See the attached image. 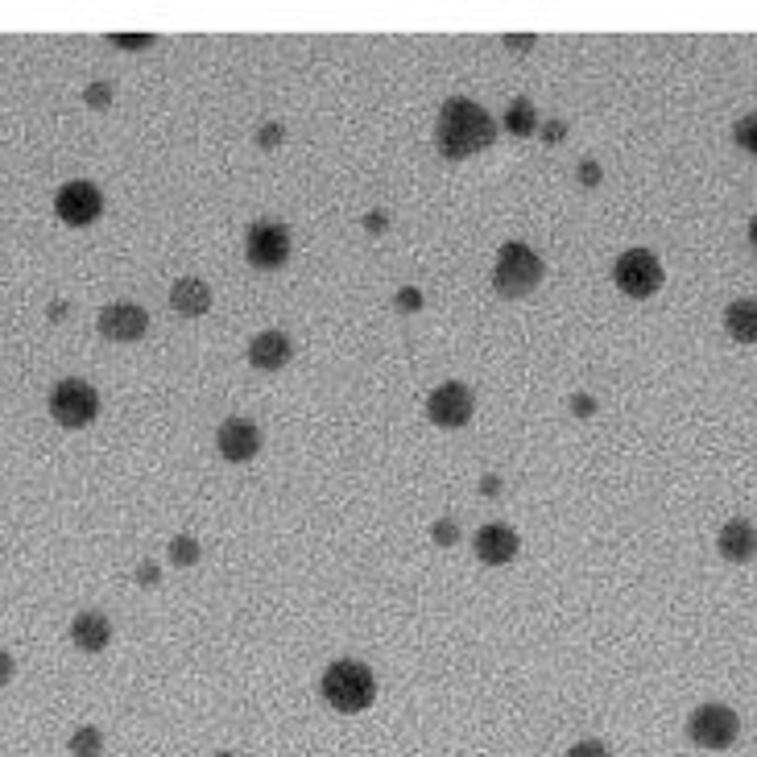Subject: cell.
Returning <instances> with one entry per match:
<instances>
[{
  "label": "cell",
  "instance_id": "484cf974",
  "mask_svg": "<svg viewBox=\"0 0 757 757\" xmlns=\"http://www.w3.org/2000/svg\"><path fill=\"white\" fill-rule=\"evenodd\" d=\"M575 178H580V187H600V178H604V170H600V162L596 158H584L580 166H575Z\"/></svg>",
  "mask_w": 757,
  "mask_h": 757
},
{
  "label": "cell",
  "instance_id": "6da1fadb",
  "mask_svg": "<svg viewBox=\"0 0 757 757\" xmlns=\"http://www.w3.org/2000/svg\"><path fill=\"white\" fill-rule=\"evenodd\" d=\"M497 141V120L493 112L468 100V96H451L443 108H439V120H435V149L439 158L447 162H464L480 149H489Z\"/></svg>",
  "mask_w": 757,
  "mask_h": 757
},
{
  "label": "cell",
  "instance_id": "30bf717a",
  "mask_svg": "<svg viewBox=\"0 0 757 757\" xmlns=\"http://www.w3.org/2000/svg\"><path fill=\"white\" fill-rule=\"evenodd\" d=\"M100 336L104 340H116V344H133L149 331V315L137 307V302H108L96 319Z\"/></svg>",
  "mask_w": 757,
  "mask_h": 757
},
{
  "label": "cell",
  "instance_id": "7c38bea8",
  "mask_svg": "<svg viewBox=\"0 0 757 757\" xmlns=\"http://www.w3.org/2000/svg\"><path fill=\"white\" fill-rule=\"evenodd\" d=\"M472 551H476V559H480V563H489V567H505V563L518 559V551H522V538H518V530L505 526V522H489V526H480V530H476V538H472Z\"/></svg>",
  "mask_w": 757,
  "mask_h": 757
},
{
  "label": "cell",
  "instance_id": "9c48e42d",
  "mask_svg": "<svg viewBox=\"0 0 757 757\" xmlns=\"http://www.w3.org/2000/svg\"><path fill=\"white\" fill-rule=\"evenodd\" d=\"M54 211H58V220L71 224V228H87V224H96L100 220V211H104V195L96 183H83V178H75V183H63L54 195Z\"/></svg>",
  "mask_w": 757,
  "mask_h": 757
},
{
  "label": "cell",
  "instance_id": "5bb4252c",
  "mask_svg": "<svg viewBox=\"0 0 757 757\" xmlns=\"http://www.w3.org/2000/svg\"><path fill=\"white\" fill-rule=\"evenodd\" d=\"M716 551H720V559H729V563H749L757 555V526L745 522V518L724 522L720 534H716Z\"/></svg>",
  "mask_w": 757,
  "mask_h": 757
},
{
  "label": "cell",
  "instance_id": "83f0119b",
  "mask_svg": "<svg viewBox=\"0 0 757 757\" xmlns=\"http://www.w3.org/2000/svg\"><path fill=\"white\" fill-rule=\"evenodd\" d=\"M108 42L116 50H145V46H154V34H112Z\"/></svg>",
  "mask_w": 757,
  "mask_h": 757
},
{
  "label": "cell",
  "instance_id": "7a4b0ae2",
  "mask_svg": "<svg viewBox=\"0 0 757 757\" xmlns=\"http://www.w3.org/2000/svg\"><path fill=\"white\" fill-rule=\"evenodd\" d=\"M319 691H323L327 708H336L344 716H356V712H365L377 700V675H373V666L360 662V658H336L323 671Z\"/></svg>",
  "mask_w": 757,
  "mask_h": 757
},
{
  "label": "cell",
  "instance_id": "8992f818",
  "mask_svg": "<svg viewBox=\"0 0 757 757\" xmlns=\"http://www.w3.org/2000/svg\"><path fill=\"white\" fill-rule=\"evenodd\" d=\"M662 261L650 253V249H629V253H621L617 257V265H613V282H617V290L625 294V298H654L658 290H662Z\"/></svg>",
  "mask_w": 757,
  "mask_h": 757
},
{
  "label": "cell",
  "instance_id": "4316f807",
  "mask_svg": "<svg viewBox=\"0 0 757 757\" xmlns=\"http://www.w3.org/2000/svg\"><path fill=\"white\" fill-rule=\"evenodd\" d=\"M567 757H609V745L596 741V737H584V741H575L567 749Z\"/></svg>",
  "mask_w": 757,
  "mask_h": 757
},
{
  "label": "cell",
  "instance_id": "44dd1931",
  "mask_svg": "<svg viewBox=\"0 0 757 757\" xmlns=\"http://www.w3.org/2000/svg\"><path fill=\"white\" fill-rule=\"evenodd\" d=\"M733 141L745 149V154H753L757 158V108L753 112H745L737 125H733Z\"/></svg>",
  "mask_w": 757,
  "mask_h": 757
},
{
  "label": "cell",
  "instance_id": "d6a6232c",
  "mask_svg": "<svg viewBox=\"0 0 757 757\" xmlns=\"http://www.w3.org/2000/svg\"><path fill=\"white\" fill-rule=\"evenodd\" d=\"M13 675H17V662H13V654H9V650H0V687L13 683Z\"/></svg>",
  "mask_w": 757,
  "mask_h": 757
},
{
  "label": "cell",
  "instance_id": "e575fe53",
  "mask_svg": "<svg viewBox=\"0 0 757 757\" xmlns=\"http://www.w3.org/2000/svg\"><path fill=\"white\" fill-rule=\"evenodd\" d=\"M480 493H484V497H497V493H501V476H484V480H480Z\"/></svg>",
  "mask_w": 757,
  "mask_h": 757
},
{
  "label": "cell",
  "instance_id": "8d00e7d4",
  "mask_svg": "<svg viewBox=\"0 0 757 757\" xmlns=\"http://www.w3.org/2000/svg\"><path fill=\"white\" fill-rule=\"evenodd\" d=\"M749 245H753V253H757V216L749 220Z\"/></svg>",
  "mask_w": 757,
  "mask_h": 757
},
{
  "label": "cell",
  "instance_id": "f1b7e54d",
  "mask_svg": "<svg viewBox=\"0 0 757 757\" xmlns=\"http://www.w3.org/2000/svg\"><path fill=\"white\" fill-rule=\"evenodd\" d=\"M133 580H137L141 588H154V584H162V567H158L154 559H145V563H137V571H133Z\"/></svg>",
  "mask_w": 757,
  "mask_h": 757
},
{
  "label": "cell",
  "instance_id": "ba28073f",
  "mask_svg": "<svg viewBox=\"0 0 757 757\" xmlns=\"http://www.w3.org/2000/svg\"><path fill=\"white\" fill-rule=\"evenodd\" d=\"M476 414V398H472V389L464 381H443L431 389V398H427V418L435 422V427L443 431H460L468 427Z\"/></svg>",
  "mask_w": 757,
  "mask_h": 757
},
{
  "label": "cell",
  "instance_id": "d590c367",
  "mask_svg": "<svg viewBox=\"0 0 757 757\" xmlns=\"http://www.w3.org/2000/svg\"><path fill=\"white\" fill-rule=\"evenodd\" d=\"M50 319H67V302H54V307H50Z\"/></svg>",
  "mask_w": 757,
  "mask_h": 757
},
{
  "label": "cell",
  "instance_id": "9a60e30c",
  "mask_svg": "<svg viewBox=\"0 0 757 757\" xmlns=\"http://www.w3.org/2000/svg\"><path fill=\"white\" fill-rule=\"evenodd\" d=\"M71 642H75L83 654H100V650L112 642V621H108L104 613H96V609L75 613V621H71Z\"/></svg>",
  "mask_w": 757,
  "mask_h": 757
},
{
  "label": "cell",
  "instance_id": "836d02e7",
  "mask_svg": "<svg viewBox=\"0 0 757 757\" xmlns=\"http://www.w3.org/2000/svg\"><path fill=\"white\" fill-rule=\"evenodd\" d=\"M505 46H509V50H518V54H526V50L534 46V34H518V38L505 34Z\"/></svg>",
  "mask_w": 757,
  "mask_h": 757
},
{
  "label": "cell",
  "instance_id": "d6986e66",
  "mask_svg": "<svg viewBox=\"0 0 757 757\" xmlns=\"http://www.w3.org/2000/svg\"><path fill=\"white\" fill-rule=\"evenodd\" d=\"M67 749H71V757H100L104 753V733L96 729V724H79V729L71 733V741H67Z\"/></svg>",
  "mask_w": 757,
  "mask_h": 757
},
{
  "label": "cell",
  "instance_id": "52a82bcc",
  "mask_svg": "<svg viewBox=\"0 0 757 757\" xmlns=\"http://www.w3.org/2000/svg\"><path fill=\"white\" fill-rule=\"evenodd\" d=\"M290 228L278 224V220H253L249 232H245V257L253 269H265V274H274L290 261Z\"/></svg>",
  "mask_w": 757,
  "mask_h": 757
},
{
  "label": "cell",
  "instance_id": "e0dca14e",
  "mask_svg": "<svg viewBox=\"0 0 757 757\" xmlns=\"http://www.w3.org/2000/svg\"><path fill=\"white\" fill-rule=\"evenodd\" d=\"M724 331L737 344H757V298H733L724 307Z\"/></svg>",
  "mask_w": 757,
  "mask_h": 757
},
{
  "label": "cell",
  "instance_id": "277c9868",
  "mask_svg": "<svg viewBox=\"0 0 757 757\" xmlns=\"http://www.w3.org/2000/svg\"><path fill=\"white\" fill-rule=\"evenodd\" d=\"M96 414H100V393L83 377H63L50 389V418L58 422V427H67V431L92 427Z\"/></svg>",
  "mask_w": 757,
  "mask_h": 757
},
{
  "label": "cell",
  "instance_id": "3957f363",
  "mask_svg": "<svg viewBox=\"0 0 757 757\" xmlns=\"http://www.w3.org/2000/svg\"><path fill=\"white\" fill-rule=\"evenodd\" d=\"M547 278V265L542 257L522 245V240H509V245L497 249V261H493V290L501 298H526L538 290V282Z\"/></svg>",
  "mask_w": 757,
  "mask_h": 757
},
{
  "label": "cell",
  "instance_id": "ac0fdd59",
  "mask_svg": "<svg viewBox=\"0 0 757 757\" xmlns=\"http://www.w3.org/2000/svg\"><path fill=\"white\" fill-rule=\"evenodd\" d=\"M501 125H505L513 137H534V133H538V108H534V100H530V96L509 100Z\"/></svg>",
  "mask_w": 757,
  "mask_h": 757
},
{
  "label": "cell",
  "instance_id": "4dcf8cb0",
  "mask_svg": "<svg viewBox=\"0 0 757 757\" xmlns=\"http://www.w3.org/2000/svg\"><path fill=\"white\" fill-rule=\"evenodd\" d=\"M538 133H542L547 145H559L567 137V120H547V125H538Z\"/></svg>",
  "mask_w": 757,
  "mask_h": 757
},
{
  "label": "cell",
  "instance_id": "7402d4cb",
  "mask_svg": "<svg viewBox=\"0 0 757 757\" xmlns=\"http://www.w3.org/2000/svg\"><path fill=\"white\" fill-rule=\"evenodd\" d=\"M112 100H116V92H112V83H104V79H96V83L83 87V104H87V108L100 112V108H108Z\"/></svg>",
  "mask_w": 757,
  "mask_h": 757
},
{
  "label": "cell",
  "instance_id": "2e32d148",
  "mask_svg": "<svg viewBox=\"0 0 757 757\" xmlns=\"http://www.w3.org/2000/svg\"><path fill=\"white\" fill-rule=\"evenodd\" d=\"M170 311L183 319H199L211 311V286L203 278H178L170 286Z\"/></svg>",
  "mask_w": 757,
  "mask_h": 757
},
{
  "label": "cell",
  "instance_id": "5b68a950",
  "mask_svg": "<svg viewBox=\"0 0 757 757\" xmlns=\"http://www.w3.org/2000/svg\"><path fill=\"white\" fill-rule=\"evenodd\" d=\"M687 737H691L695 749L724 753V749H733L737 737H741V716L729 704H700L687 720Z\"/></svg>",
  "mask_w": 757,
  "mask_h": 757
},
{
  "label": "cell",
  "instance_id": "f546056e",
  "mask_svg": "<svg viewBox=\"0 0 757 757\" xmlns=\"http://www.w3.org/2000/svg\"><path fill=\"white\" fill-rule=\"evenodd\" d=\"M567 410H571L575 418H592V414H596V398H592V393H571Z\"/></svg>",
  "mask_w": 757,
  "mask_h": 757
},
{
  "label": "cell",
  "instance_id": "4fadbf2b",
  "mask_svg": "<svg viewBox=\"0 0 757 757\" xmlns=\"http://www.w3.org/2000/svg\"><path fill=\"white\" fill-rule=\"evenodd\" d=\"M294 356V344L286 331H261V336L249 340V365L261 373H282Z\"/></svg>",
  "mask_w": 757,
  "mask_h": 757
},
{
  "label": "cell",
  "instance_id": "cb8c5ba5",
  "mask_svg": "<svg viewBox=\"0 0 757 757\" xmlns=\"http://www.w3.org/2000/svg\"><path fill=\"white\" fill-rule=\"evenodd\" d=\"M422 302H427V298H422L418 286H402L398 294H393V311H398V315H414V311H422Z\"/></svg>",
  "mask_w": 757,
  "mask_h": 757
},
{
  "label": "cell",
  "instance_id": "74e56055",
  "mask_svg": "<svg viewBox=\"0 0 757 757\" xmlns=\"http://www.w3.org/2000/svg\"><path fill=\"white\" fill-rule=\"evenodd\" d=\"M211 757H240V753H232V749H220V753H211Z\"/></svg>",
  "mask_w": 757,
  "mask_h": 757
},
{
  "label": "cell",
  "instance_id": "d4e9b609",
  "mask_svg": "<svg viewBox=\"0 0 757 757\" xmlns=\"http://www.w3.org/2000/svg\"><path fill=\"white\" fill-rule=\"evenodd\" d=\"M286 141V125H282V120H265V125L257 129V145L265 149V154H269V149H278Z\"/></svg>",
  "mask_w": 757,
  "mask_h": 757
},
{
  "label": "cell",
  "instance_id": "8fae6325",
  "mask_svg": "<svg viewBox=\"0 0 757 757\" xmlns=\"http://www.w3.org/2000/svg\"><path fill=\"white\" fill-rule=\"evenodd\" d=\"M216 447L228 464H249L261 451V427L249 418H224L216 431Z\"/></svg>",
  "mask_w": 757,
  "mask_h": 757
},
{
  "label": "cell",
  "instance_id": "ffe728a7",
  "mask_svg": "<svg viewBox=\"0 0 757 757\" xmlns=\"http://www.w3.org/2000/svg\"><path fill=\"white\" fill-rule=\"evenodd\" d=\"M199 555H203V551H199V538H195V534H174V538H170V563H174V567H195Z\"/></svg>",
  "mask_w": 757,
  "mask_h": 757
},
{
  "label": "cell",
  "instance_id": "1f68e13d",
  "mask_svg": "<svg viewBox=\"0 0 757 757\" xmlns=\"http://www.w3.org/2000/svg\"><path fill=\"white\" fill-rule=\"evenodd\" d=\"M365 232L369 236H385L389 232V216H385V211H369V216H365Z\"/></svg>",
  "mask_w": 757,
  "mask_h": 757
},
{
  "label": "cell",
  "instance_id": "603a6c76",
  "mask_svg": "<svg viewBox=\"0 0 757 757\" xmlns=\"http://www.w3.org/2000/svg\"><path fill=\"white\" fill-rule=\"evenodd\" d=\"M431 542H435V547H456V542H460V522L456 518L431 522Z\"/></svg>",
  "mask_w": 757,
  "mask_h": 757
}]
</instances>
